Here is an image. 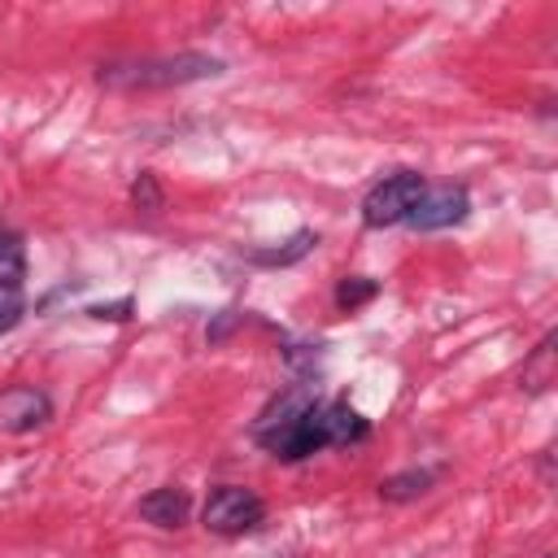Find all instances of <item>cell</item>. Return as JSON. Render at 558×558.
I'll return each mask as SVG.
<instances>
[{
    "label": "cell",
    "mask_w": 558,
    "mask_h": 558,
    "mask_svg": "<svg viewBox=\"0 0 558 558\" xmlns=\"http://www.w3.org/2000/svg\"><path fill=\"white\" fill-rule=\"evenodd\" d=\"M227 70L222 57L209 52H170V57H140V61H109L96 70L100 87L113 92H161V87H187L201 78H218Z\"/></svg>",
    "instance_id": "obj_1"
},
{
    "label": "cell",
    "mask_w": 558,
    "mask_h": 558,
    "mask_svg": "<svg viewBox=\"0 0 558 558\" xmlns=\"http://www.w3.org/2000/svg\"><path fill=\"white\" fill-rule=\"evenodd\" d=\"M201 523L214 536H244L266 523V501L244 484H218L201 506Z\"/></svg>",
    "instance_id": "obj_2"
},
{
    "label": "cell",
    "mask_w": 558,
    "mask_h": 558,
    "mask_svg": "<svg viewBox=\"0 0 558 558\" xmlns=\"http://www.w3.org/2000/svg\"><path fill=\"white\" fill-rule=\"evenodd\" d=\"M423 187H427V179H423L418 170H392V174H384V179L362 196V222H366L371 231H384V227L405 222L410 209H414V201L423 196Z\"/></svg>",
    "instance_id": "obj_3"
},
{
    "label": "cell",
    "mask_w": 558,
    "mask_h": 558,
    "mask_svg": "<svg viewBox=\"0 0 558 558\" xmlns=\"http://www.w3.org/2000/svg\"><path fill=\"white\" fill-rule=\"evenodd\" d=\"M466 214H471V192H466V183H432V187H423V196L414 201L405 227H414V231H445V227H458Z\"/></svg>",
    "instance_id": "obj_4"
},
{
    "label": "cell",
    "mask_w": 558,
    "mask_h": 558,
    "mask_svg": "<svg viewBox=\"0 0 558 558\" xmlns=\"http://www.w3.org/2000/svg\"><path fill=\"white\" fill-rule=\"evenodd\" d=\"M52 418V397L35 384H13L0 392V432L9 436H26L35 427H44Z\"/></svg>",
    "instance_id": "obj_5"
},
{
    "label": "cell",
    "mask_w": 558,
    "mask_h": 558,
    "mask_svg": "<svg viewBox=\"0 0 558 558\" xmlns=\"http://www.w3.org/2000/svg\"><path fill=\"white\" fill-rule=\"evenodd\" d=\"M318 405V392H314V384H288V388H279L266 405H262V414L253 418V440L262 445L266 436H275V432H283V427H292V423H301L310 410Z\"/></svg>",
    "instance_id": "obj_6"
},
{
    "label": "cell",
    "mask_w": 558,
    "mask_h": 558,
    "mask_svg": "<svg viewBox=\"0 0 558 558\" xmlns=\"http://www.w3.org/2000/svg\"><path fill=\"white\" fill-rule=\"evenodd\" d=\"M323 401L301 418V423H292V427H283V432H275V436H266L262 440V449L266 453H275L279 462H301V458H310V453H318V449H327V436H323Z\"/></svg>",
    "instance_id": "obj_7"
},
{
    "label": "cell",
    "mask_w": 558,
    "mask_h": 558,
    "mask_svg": "<svg viewBox=\"0 0 558 558\" xmlns=\"http://www.w3.org/2000/svg\"><path fill=\"white\" fill-rule=\"evenodd\" d=\"M135 510H140L144 523H153V527H161V532H179V527L187 523V514H192V497H187V488H179V484H161V488L144 493Z\"/></svg>",
    "instance_id": "obj_8"
},
{
    "label": "cell",
    "mask_w": 558,
    "mask_h": 558,
    "mask_svg": "<svg viewBox=\"0 0 558 558\" xmlns=\"http://www.w3.org/2000/svg\"><path fill=\"white\" fill-rule=\"evenodd\" d=\"M323 436H327V445H362L366 436H371V423L362 418V410H353L344 397H336V401H323Z\"/></svg>",
    "instance_id": "obj_9"
},
{
    "label": "cell",
    "mask_w": 558,
    "mask_h": 558,
    "mask_svg": "<svg viewBox=\"0 0 558 558\" xmlns=\"http://www.w3.org/2000/svg\"><path fill=\"white\" fill-rule=\"evenodd\" d=\"M436 475H440V471H432V466H410V471H397V475L379 480V501H392V506L414 501V497L432 493Z\"/></svg>",
    "instance_id": "obj_10"
},
{
    "label": "cell",
    "mask_w": 558,
    "mask_h": 558,
    "mask_svg": "<svg viewBox=\"0 0 558 558\" xmlns=\"http://www.w3.org/2000/svg\"><path fill=\"white\" fill-rule=\"evenodd\" d=\"M26 279V240L13 227H0V288H22Z\"/></svg>",
    "instance_id": "obj_11"
},
{
    "label": "cell",
    "mask_w": 558,
    "mask_h": 558,
    "mask_svg": "<svg viewBox=\"0 0 558 558\" xmlns=\"http://www.w3.org/2000/svg\"><path fill=\"white\" fill-rule=\"evenodd\" d=\"M314 244H318V235H314V231H296V235H292V240H283L279 248H248L244 257H248V262H257V266H292V262H301Z\"/></svg>",
    "instance_id": "obj_12"
},
{
    "label": "cell",
    "mask_w": 558,
    "mask_h": 558,
    "mask_svg": "<svg viewBox=\"0 0 558 558\" xmlns=\"http://www.w3.org/2000/svg\"><path fill=\"white\" fill-rule=\"evenodd\" d=\"M554 344H558V336L549 331V336L532 349V357L523 362V388H527V392H545V388L554 384Z\"/></svg>",
    "instance_id": "obj_13"
},
{
    "label": "cell",
    "mask_w": 558,
    "mask_h": 558,
    "mask_svg": "<svg viewBox=\"0 0 558 558\" xmlns=\"http://www.w3.org/2000/svg\"><path fill=\"white\" fill-rule=\"evenodd\" d=\"M131 205H135V214H148V218L166 209V192H161V183H157L153 170H140V174H135V183H131Z\"/></svg>",
    "instance_id": "obj_14"
},
{
    "label": "cell",
    "mask_w": 558,
    "mask_h": 558,
    "mask_svg": "<svg viewBox=\"0 0 558 558\" xmlns=\"http://www.w3.org/2000/svg\"><path fill=\"white\" fill-rule=\"evenodd\" d=\"M379 296V283L375 279H366V275H344L340 283H336V310H357V305H366V301H375Z\"/></svg>",
    "instance_id": "obj_15"
},
{
    "label": "cell",
    "mask_w": 558,
    "mask_h": 558,
    "mask_svg": "<svg viewBox=\"0 0 558 558\" xmlns=\"http://www.w3.org/2000/svg\"><path fill=\"white\" fill-rule=\"evenodd\" d=\"M283 362H288L301 379H314V371H318V362H323V344H288V349H283Z\"/></svg>",
    "instance_id": "obj_16"
},
{
    "label": "cell",
    "mask_w": 558,
    "mask_h": 558,
    "mask_svg": "<svg viewBox=\"0 0 558 558\" xmlns=\"http://www.w3.org/2000/svg\"><path fill=\"white\" fill-rule=\"evenodd\" d=\"M22 314H26V296H22V288H0V336L13 331V327L22 323Z\"/></svg>",
    "instance_id": "obj_17"
},
{
    "label": "cell",
    "mask_w": 558,
    "mask_h": 558,
    "mask_svg": "<svg viewBox=\"0 0 558 558\" xmlns=\"http://www.w3.org/2000/svg\"><path fill=\"white\" fill-rule=\"evenodd\" d=\"M87 314H92V318H100V323H105V318H109V323H126V318L135 314V301H131V296L100 301V305H87Z\"/></svg>",
    "instance_id": "obj_18"
},
{
    "label": "cell",
    "mask_w": 558,
    "mask_h": 558,
    "mask_svg": "<svg viewBox=\"0 0 558 558\" xmlns=\"http://www.w3.org/2000/svg\"><path fill=\"white\" fill-rule=\"evenodd\" d=\"M235 323H240V314H235V310H222V318H218V323L209 327V344H218V340H227V331H231Z\"/></svg>",
    "instance_id": "obj_19"
},
{
    "label": "cell",
    "mask_w": 558,
    "mask_h": 558,
    "mask_svg": "<svg viewBox=\"0 0 558 558\" xmlns=\"http://www.w3.org/2000/svg\"><path fill=\"white\" fill-rule=\"evenodd\" d=\"M545 558H554V554H545Z\"/></svg>",
    "instance_id": "obj_20"
}]
</instances>
